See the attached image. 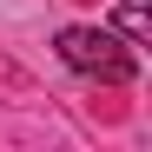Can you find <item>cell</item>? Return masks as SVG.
I'll return each mask as SVG.
<instances>
[{
  "instance_id": "1",
  "label": "cell",
  "mask_w": 152,
  "mask_h": 152,
  "mask_svg": "<svg viewBox=\"0 0 152 152\" xmlns=\"http://www.w3.org/2000/svg\"><path fill=\"white\" fill-rule=\"evenodd\" d=\"M60 60L73 66V73H86V80H106V86H126V80H132V46H119L106 27H66L60 40Z\"/></svg>"
},
{
  "instance_id": "2",
  "label": "cell",
  "mask_w": 152,
  "mask_h": 152,
  "mask_svg": "<svg viewBox=\"0 0 152 152\" xmlns=\"http://www.w3.org/2000/svg\"><path fill=\"white\" fill-rule=\"evenodd\" d=\"M113 27L132 40V46H145V40H152V13H145V7H119V13H113Z\"/></svg>"
}]
</instances>
